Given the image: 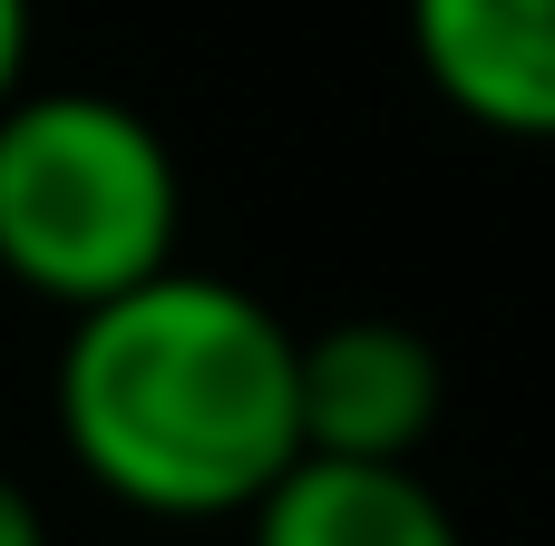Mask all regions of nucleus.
<instances>
[{
  "label": "nucleus",
  "instance_id": "20e7f679",
  "mask_svg": "<svg viewBox=\"0 0 555 546\" xmlns=\"http://www.w3.org/2000/svg\"><path fill=\"white\" fill-rule=\"evenodd\" d=\"M410 49L459 117L555 137V0H410Z\"/></svg>",
  "mask_w": 555,
  "mask_h": 546
},
{
  "label": "nucleus",
  "instance_id": "f257e3e1",
  "mask_svg": "<svg viewBox=\"0 0 555 546\" xmlns=\"http://www.w3.org/2000/svg\"><path fill=\"white\" fill-rule=\"evenodd\" d=\"M59 440L137 518H244L302 459V332L215 274H146L59 342Z\"/></svg>",
  "mask_w": 555,
  "mask_h": 546
},
{
  "label": "nucleus",
  "instance_id": "0eeeda50",
  "mask_svg": "<svg viewBox=\"0 0 555 546\" xmlns=\"http://www.w3.org/2000/svg\"><path fill=\"white\" fill-rule=\"evenodd\" d=\"M0 546H49V518H39V498L0 469Z\"/></svg>",
  "mask_w": 555,
  "mask_h": 546
},
{
  "label": "nucleus",
  "instance_id": "7ed1b4c3",
  "mask_svg": "<svg viewBox=\"0 0 555 546\" xmlns=\"http://www.w3.org/2000/svg\"><path fill=\"white\" fill-rule=\"evenodd\" d=\"M449 371L410 322H332L302 342V449L332 459H420L439 430Z\"/></svg>",
  "mask_w": 555,
  "mask_h": 546
},
{
  "label": "nucleus",
  "instance_id": "f03ea898",
  "mask_svg": "<svg viewBox=\"0 0 555 546\" xmlns=\"http://www.w3.org/2000/svg\"><path fill=\"white\" fill-rule=\"evenodd\" d=\"M185 186L166 137L107 88H20L0 107V274L88 313L176 264Z\"/></svg>",
  "mask_w": 555,
  "mask_h": 546
},
{
  "label": "nucleus",
  "instance_id": "423d86ee",
  "mask_svg": "<svg viewBox=\"0 0 555 546\" xmlns=\"http://www.w3.org/2000/svg\"><path fill=\"white\" fill-rule=\"evenodd\" d=\"M29 78V0H0V107L20 98Z\"/></svg>",
  "mask_w": 555,
  "mask_h": 546
},
{
  "label": "nucleus",
  "instance_id": "39448f33",
  "mask_svg": "<svg viewBox=\"0 0 555 546\" xmlns=\"http://www.w3.org/2000/svg\"><path fill=\"white\" fill-rule=\"evenodd\" d=\"M244 518H254V546H468L410 459L302 449Z\"/></svg>",
  "mask_w": 555,
  "mask_h": 546
}]
</instances>
